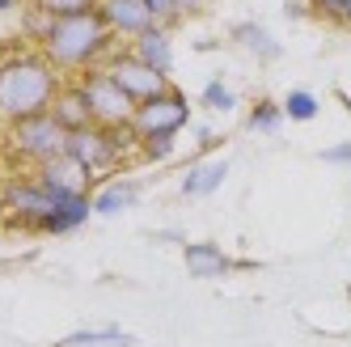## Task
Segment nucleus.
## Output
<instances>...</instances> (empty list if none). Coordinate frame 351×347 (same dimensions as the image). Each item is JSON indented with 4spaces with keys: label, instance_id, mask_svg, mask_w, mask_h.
<instances>
[{
    "label": "nucleus",
    "instance_id": "nucleus-30",
    "mask_svg": "<svg viewBox=\"0 0 351 347\" xmlns=\"http://www.w3.org/2000/svg\"><path fill=\"white\" fill-rule=\"evenodd\" d=\"M343 26H351V0H347V21H343Z\"/></svg>",
    "mask_w": 351,
    "mask_h": 347
},
{
    "label": "nucleus",
    "instance_id": "nucleus-22",
    "mask_svg": "<svg viewBox=\"0 0 351 347\" xmlns=\"http://www.w3.org/2000/svg\"><path fill=\"white\" fill-rule=\"evenodd\" d=\"M34 9H43V13H51V17H68V13H89V9H97L102 0H30Z\"/></svg>",
    "mask_w": 351,
    "mask_h": 347
},
{
    "label": "nucleus",
    "instance_id": "nucleus-26",
    "mask_svg": "<svg viewBox=\"0 0 351 347\" xmlns=\"http://www.w3.org/2000/svg\"><path fill=\"white\" fill-rule=\"evenodd\" d=\"M322 161H330V165H351V140H347V144H335V148H322Z\"/></svg>",
    "mask_w": 351,
    "mask_h": 347
},
{
    "label": "nucleus",
    "instance_id": "nucleus-2",
    "mask_svg": "<svg viewBox=\"0 0 351 347\" xmlns=\"http://www.w3.org/2000/svg\"><path fill=\"white\" fill-rule=\"evenodd\" d=\"M114 34L106 26V17L89 9V13H68V17H51V30L43 34L38 51L51 60L64 77H85V72L102 68L114 51Z\"/></svg>",
    "mask_w": 351,
    "mask_h": 347
},
{
    "label": "nucleus",
    "instance_id": "nucleus-23",
    "mask_svg": "<svg viewBox=\"0 0 351 347\" xmlns=\"http://www.w3.org/2000/svg\"><path fill=\"white\" fill-rule=\"evenodd\" d=\"M173 140H178V136H148V140H140V161L157 165V161L173 157Z\"/></svg>",
    "mask_w": 351,
    "mask_h": 347
},
{
    "label": "nucleus",
    "instance_id": "nucleus-24",
    "mask_svg": "<svg viewBox=\"0 0 351 347\" xmlns=\"http://www.w3.org/2000/svg\"><path fill=\"white\" fill-rule=\"evenodd\" d=\"M148 9H153V21H157V26H178V21L186 17L182 9H178V0H148Z\"/></svg>",
    "mask_w": 351,
    "mask_h": 347
},
{
    "label": "nucleus",
    "instance_id": "nucleus-13",
    "mask_svg": "<svg viewBox=\"0 0 351 347\" xmlns=\"http://www.w3.org/2000/svg\"><path fill=\"white\" fill-rule=\"evenodd\" d=\"M182 259H186V271L195 280H216L224 271H233V259L224 254L216 241H191L182 250Z\"/></svg>",
    "mask_w": 351,
    "mask_h": 347
},
{
    "label": "nucleus",
    "instance_id": "nucleus-28",
    "mask_svg": "<svg viewBox=\"0 0 351 347\" xmlns=\"http://www.w3.org/2000/svg\"><path fill=\"white\" fill-rule=\"evenodd\" d=\"M17 5H21V0H0V17H5V13H17Z\"/></svg>",
    "mask_w": 351,
    "mask_h": 347
},
{
    "label": "nucleus",
    "instance_id": "nucleus-11",
    "mask_svg": "<svg viewBox=\"0 0 351 347\" xmlns=\"http://www.w3.org/2000/svg\"><path fill=\"white\" fill-rule=\"evenodd\" d=\"M229 178V161L224 157H216V161H195L186 174H182V182H178V195L182 200H204V195H212V191H220V182Z\"/></svg>",
    "mask_w": 351,
    "mask_h": 347
},
{
    "label": "nucleus",
    "instance_id": "nucleus-6",
    "mask_svg": "<svg viewBox=\"0 0 351 347\" xmlns=\"http://www.w3.org/2000/svg\"><path fill=\"white\" fill-rule=\"evenodd\" d=\"M77 85L85 93V102H89V119L93 123H102V128H110V132H132L136 102L119 89V81L110 77L106 68L85 72V77H77Z\"/></svg>",
    "mask_w": 351,
    "mask_h": 347
},
{
    "label": "nucleus",
    "instance_id": "nucleus-21",
    "mask_svg": "<svg viewBox=\"0 0 351 347\" xmlns=\"http://www.w3.org/2000/svg\"><path fill=\"white\" fill-rule=\"evenodd\" d=\"M204 106H208V110H216V115H229V110L237 106V93L216 77V81H208V85H204Z\"/></svg>",
    "mask_w": 351,
    "mask_h": 347
},
{
    "label": "nucleus",
    "instance_id": "nucleus-8",
    "mask_svg": "<svg viewBox=\"0 0 351 347\" xmlns=\"http://www.w3.org/2000/svg\"><path fill=\"white\" fill-rule=\"evenodd\" d=\"M182 128H191V102H186L182 89H165V93H157V97H148V102L136 106L132 132L140 140H148V136H178Z\"/></svg>",
    "mask_w": 351,
    "mask_h": 347
},
{
    "label": "nucleus",
    "instance_id": "nucleus-16",
    "mask_svg": "<svg viewBox=\"0 0 351 347\" xmlns=\"http://www.w3.org/2000/svg\"><path fill=\"white\" fill-rule=\"evenodd\" d=\"M233 43L237 47H245L254 60H263V64H271V60H280V43L271 38V30L267 26H258V21H237L233 26Z\"/></svg>",
    "mask_w": 351,
    "mask_h": 347
},
{
    "label": "nucleus",
    "instance_id": "nucleus-29",
    "mask_svg": "<svg viewBox=\"0 0 351 347\" xmlns=\"http://www.w3.org/2000/svg\"><path fill=\"white\" fill-rule=\"evenodd\" d=\"M5 216H9L5 212V187H0V225H5Z\"/></svg>",
    "mask_w": 351,
    "mask_h": 347
},
{
    "label": "nucleus",
    "instance_id": "nucleus-20",
    "mask_svg": "<svg viewBox=\"0 0 351 347\" xmlns=\"http://www.w3.org/2000/svg\"><path fill=\"white\" fill-rule=\"evenodd\" d=\"M284 115H288V119H296V123L317 119V97H313L309 89H292V93L284 97Z\"/></svg>",
    "mask_w": 351,
    "mask_h": 347
},
{
    "label": "nucleus",
    "instance_id": "nucleus-4",
    "mask_svg": "<svg viewBox=\"0 0 351 347\" xmlns=\"http://www.w3.org/2000/svg\"><path fill=\"white\" fill-rule=\"evenodd\" d=\"M5 144H9V153H13V161L21 169H38L43 161L68 153V128L51 110H43V115L9 123V128H5Z\"/></svg>",
    "mask_w": 351,
    "mask_h": 347
},
{
    "label": "nucleus",
    "instance_id": "nucleus-27",
    "mask_svg": "<svg viewBox=\"0 0 351 347\" xmlns=\"http://www.w3.org/2000/svg\"><path fill=\"white\" fill-rule=\"evenodd\" d=\"M178 9L182 13H199V9H208V0H178Z\"/></svg>",
    "mask_w": 351,
    "mask_h": 347
},
{
    "label": "nucleus",
    "instance_id": "nucleus-18",
    "mask_svg": "<svg viewBox=\"0 0 351 347\" xmlns=\"http://www.w3.org/2000/svg\"><path fill=\"white\" fill-rule=\"evenodd\" d=\"M60 347H132V335H123L119 326H106V331H77V335H68Z\"/></svg>",
    "mask_w": 351,
    "mask_h": 347
},
{
    "label": "nucleus",
    "instance_id": "nucleus-15",
    "mask_svg": "<svg viewBox=\"0 0 351 347\" xmlns=\"http://www.w3.org/2000/svg\"><path fill=\"white\" fill-rule=\"evenodd\" d=\"M128 47H132V51H136L148 68H157V72H165V77H169V68H173V43H169V30H165V26L144 30V34L132 38Z\"/></svg>",
    "mask_w": 351,
    "mask_h": 347
},
{
    "label": "nucleus",
    "instance_id": "nucleus-5",
    "mask_svg": "<svg viewBox=\"0 0 351 347\" xmlns=\"http://www.w3.org/2000/svg\"><path fill=\"white\" fill-rule=\"evenodd\" d=\"M0 187H5V212L13 220H21V225H30L34 233H38L43 220L68 200V195H60V191L47 187L34 169H13V174L0 178Z\"/></svg>",
    "mask_w": 351,
    "mask_h": 347
},
{
    "label": "nucleus",
    "instance_id": "nucleus-14",
    "mask_svg": "<svg viewBox=\"0 0 351 347\" xmlns=\"http://www.w3.org/2000/svg\"><path fill=\"white\" fill-rule=\"evenodd\" d=\"M140 204V182L132 178H110L93 191V216H119Z\"/></svg>",
    "mask_w": 351,
    "mask_h": 347
},
{
    "label": "nucleus",
    "instance_id": "nucleus-1",
    "mask_svg": "<svg viewBox=\"0 0 351 347\" xmlns=\"http://www.w3.org/2000/svg\"><path fill=\"white\" fill-rule=\"evenodd\" d=\"M64 85H68L64 72L47 60L38 47L0 56V128L51 110L60 102Z\"/></svg>",
    "mask_w": 351,
    "mask_h": 347
},
{
    "label": "nucleus",
    "instance_id": "nucleus-19",
    "mask_svg": "<svg viewBox=\"0 0 351 347\" xmlns=\"http://www.w3.org/2000/svg\"><path fill=\"white\" fill-rule=\"evenodd\" d=\"M284 119H288V115H284V102H254V106H250V115H245V128H250V132L275 136Z\"/></svg>",
    "mask_w": 351,
    "mask_h": 347
},
{
    "label": "nucleus",
    "instance_id": "nucleus-17",
    "mask_svg": "<svg viewBox=\"0 0 351 347\" xmlns=\"http://www.w3.org/2000/svg\"><path fill=\"white\" fill-rule=\"evenodd\" d=\"M51 115L64 123L68 132H77V128H85V123H93V119H89V102H85V93H81L77 81L64 85V93H60V102L51 106Z\"/></svg>",
    "mask_w": 351,
    "mask_h": 347
},
{
    "label": "nucleus",
    "instance_id": "nucleus-3",
    "mask_svg": "<svg viewBox=\"0 0 351 347\" xmlns=\"http://www.w3.org/2000/svg\"><path fill=\"white\" fill-rule=\"evenodd\" d=\"M68 153L77 157L93 178H110L132 153H140V136L136 132H110L102 123H85V128L68 132Z\"/></svg>",
    "mask_w": 351,
    "mask_h": 347
},
{
    "label": "nucleus",
    "instance_id": "nucleus-7",
    "mask_svg": "<svg viewBox=\"0 0 351 347\" xmlns=\"http://www.w3.org/2000/svg\"><path fill=\"white\" fill-rule=\"evenodd\" d=\"M102 68H106L110 77L119 81V89L128 93V97H132L136 106H140V102H148V97H157V93H165V89H173L165 72L148 68V64H144V60H140V56L132 51L128 43H119L114 51H110V60H106Z\"/></svg>",
    "mask_w": 351,
    "mask_h": 347
},
{
    "label": "nucleus",
    "instance_id": "nucleus-12",
    "mask_svg": "<svg viewBox=\"0 0 351 347\" xmlns=\"http://www.w3.org/2000/svg\"><path fill=\"white\" fill-rule=\"evenodd\" d=\"M93 216V195H68V200L51 212L38 225V233H47V237H64V233H77L85 220Z\"/></svg>",
    "mask_w": 351,
    "mask_h": 347
},
{
    "label": "nucleus",
    "instance_id": "nucleus-25",
    "mask_svg": "<svg viewBox=\"0 0 351 347\" xmlns=\"http://www.w3.org/2000/svg\"><path fill=\"white\" fill-rule=\"evenodd\" d=\"M309 9L322 21H335V26H343V21H347V0H309Z\"/></svg>",
    "mask_w": 351,
    "mask_h": 347
},
{
    "label": "nucleus",
    "instance_id": "nucleus-9",
    "mask_svg": "<svg viewBox=\"0 0 351 347\" xmlns=\"http://www.w3.org/2000/svg\"><path fill=\"white\" fill-rule=\"evenodd\" d=\"M97 13L106 17V26L114 34V43H132L140 38L144 30H153V9H148V0H102Z\"/></svg>",
    "mask_w": 351,
    "mask_h": 347
},
{
    "label": "nucleus",
    "instance_id": "nucleus-10",
    "mask_svg": "<svg viewBox=\"0 0 351 347\" xmlns=\"http://www.w3.org/2000/svg\"><path fill=\"white\" fill-rule=\"evenodd\" d=\"M38 178L51 187V191H60V195H93V174L72 157V153H60V157H51V161H43L38 169Z\"/></svg>",
    "mask_w": 351,
    "mask_h": 347
}]
</instances>
